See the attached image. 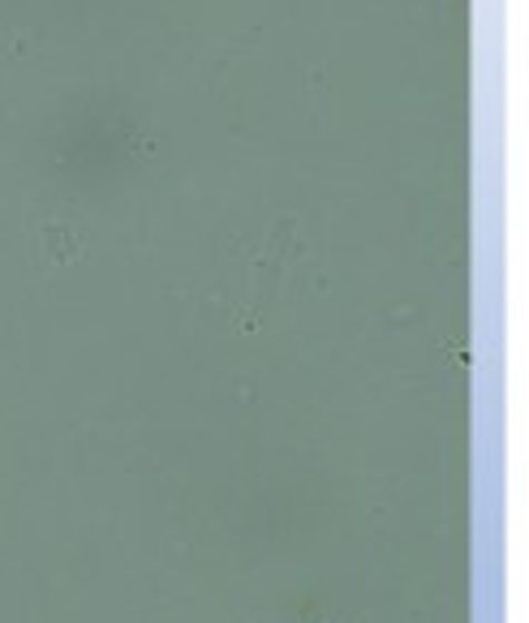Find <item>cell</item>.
<instances>
[{"instance_id":"cell-1","label":"cell","mask_w":529,"mask_h":623,"mask_svg":"<svg viewBox=\"0 0 529 623\" xmlns=\"http://www.w3.org/2000/svg\"><path fill=\"white\" fill-rule=\"evenodd\" d=\"M34 250L48 259V267H69L78 259V229L69 224H43L34 232Z\"/></svg>"}]
</instances>
